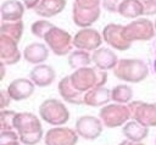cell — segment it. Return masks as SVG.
<instances>
[{
    "label": "cell",
    "mask_w": 156,
    "mask_h": 145,
    "mask_svg": "<svg viewBox=\"0 0 156 145\" xmlns=\"http://www.w3.org/2000/svg\"><path fill=\"white\" fill-rule=\"evenodd\" d=\"M13 128L24 145H35L43 138L40 119L30 112H17L13 118Z\"/></svg>",
    "instance_id": "6da1fadb"
},
{
    "label": "cell",
    "mask_w": 156,
    "mask_h": 145,
    "mask_svg": "<svg viewBox=\"0 0 156 145\" xmlns=\"http://www.w3.org/2000/svg\"><path fill=\"white\" fill-rule=\"evenodd\" d=\"M69 77L73 87L82 93H87L95 87H102L107 82L106 71L89 66L74 69V72Z\"/></svg>",
    "instance_id": "7a4b0ae2"
},
{
    "label": "cell",
    "mask_w": 156,
    "mask_h": 145,
    "mask_svg": "<svg viewBox=\"0 0 156 145\" xmlns=\"http://www.w3.org/2000/svg\"><path fill=\"white\" fill-rule=\"evenodd\" d=\"M113 74L117 79L128 83H139L149 76V67L140 58H122L113 68Z\"/></svg>",
    "instance_id": "3957f363"
},
{
    "label": "cell",
    "mask_w": 156,
    "mask_h": 145,
    "mask_svg": "<svg viewBox=\"0 0 156 145\" xmlns=\"http://www.w3.org/2000/svg\"><path fill=\"white\" fill-rule=\"evenodd\" d=\"M39 116L51 126H63L69 119V111L62 101L50 97L40 104Z\"/></svg>",
    "instance_id": "277c9868"
},
{
    "label": "cell",
    "mask_w": 156,
    "mask_h": 145,
    "mask_svg": "<svg viewBox=\"0 0 156 145\" xmlns=\"http://www.w3.org/2000/svg\"><path fill=\"white\" fill-rule=\"evenodd\" d=\"M99 117L102 121L104 126L107 128H116L126 124L130 117V111L126 104H110L101 107Z\"/></svg>",
    "instance_id": "5b68a950"
},
{
    "label": "cell",
    "mask_w": 156,
    "mask_h": 145,
    "mask_svg": "<svg viewBox=\"0 0 156 145\" xmlns=\"http://www.w3.org/2000/svg\"><path fill=\"white\" fill-rule=\"evenodd\" d=\"M48 48L57 56H65L71 52L73 46V38L68 32L56 26L51 27V29L46 33L44 38Z\"/></svg>",
    "instance_id": "8992f818"
},
{
    "label": "cell",
    "mask_w": 156,
    "mask_h": 145,
    "mask_svg": "<svg viewBox=\"0 0 156 145\" xmlns=\"http://www.w3.org/2000/svg\"><path fill=\"white\" fill-rule=\"evenodd\" d=\"M155 24L146 18L134 19L124 26L123 34L129 41H147L155 37Z\"/></svg>",
    "instance_id": "52a82bcc"
},
{
    "label": "cell",
    "mask_w": 156,
    "mask_h": 145,
    "mask_svg": "<svg viewBox=\"0 0 156 145\" xmlns=\"http://www.w3.org/2000/svg\"><path fill=\"white\" fill-rule=\"evenodd\" d=\"M130 117L134 121L146 126V127H156V102H144V101H130L128 104Z\"/></svg>",
    "instance_id": "ba28073f"
},
{
    "label": "cell",
    "mask_w": 156,
    "mask_h": 145,
    "mask_svg": "<svg viewBox=\"0 0 156 145\" xmlns=\"http://www.w3.org/2000/svg\"><path fill=\"white\" fill-rule=\"evenodd\" d=\"M102 121L95 116H80L76 121V132L85 140H95L102 133Z\"/></svg>",
    "instance_id": "9c48e42d"
},
{
    "label": "cell",
    "mask_w": 156,
    "mask_h": 145,
    "mask_svg": "<svg viewBox=\"0 0 156 145\" xmlns=\"http://www.w3.org/2000/svg\"><path fill=\"white\" fill-rule=\"evenodd\" d=\"M124 26L122 24H116V23H108L102 29V39L113 49L124 51L130 49L132 41L126 39L123 34Z\"/></svg>",
    "instance_id": "30bf717a"
},
{
    "label": "cell",
    "mask_w": 156,
    "mask_h": 145,
    "mask_svg": "<svg viewBox=\"0 0 156 145\" xmlns=\"http://www.w3.org/2000/svg\"><path fill=\"white\" fill-rule=\"evenodd\" d=\"M78 133L67 127H54L49 129L44 136L45 145H76Z\"/></svg>",
    "instance_id": "8fae6325"
},
{
    "label": "cell",
    "mask_w": 156,
    "mask_h": 145,
    "mask_svg": "<svg viewBox=\"0 0 156 145\" xmlns=\"http://www.w3.org/2000/svg\"><path fill=\"white\" fill-rule=\"evenodd\" d=\"M102 43V37L94 28H82L73 37V46L77 49L94 51L100 48Z\"/></svg>",
    "instance_id": "7c38bea8"
},
{
    "label": "cell",
    "mask_w": 156,
    "mask_h": 145,
    "mask_svg": "<svg viewBox=\"0 0 156 145\" xmlns=\"http://www.w3.org/2000/svg\"><path fill=\"white\" fill-rule=\"evenodd\" d=\"M100 13H101L100 7L84 9V7L78 6L77 4H73V9H72L73 22L76 26L80 28H88L91 24H94L99 19Z\"/></svg>",
    "instance_id": "4fadbf2b"
},
{
    "label": "cell",
    "mask_w": 156,
    "mask_h": 145,
    "mask_svg": "<svg viewBox=\"0 0 156 145\" xmlns=\"http://www.w3.org/2000/svg\"><path fill=\"white\" fill-rule=\"evenodd\" d=\"M0 58L5 65H15L21 60L18 43L10 37L0 34Z\"/></svg>",
    "instance_id": "5bb4252c"
},
{
    "label": "cell",
    "mask_w": 156,
    "mask_h": 145,
    "mask_svg": "<svg viewBox=\"0 0 156 145\" xmlns=\"http://www.w3.org/2000/svg\"><path fill=\"white\" fill-rule=\"evenodd\" d=\"M34 87H35V84L30 79L17 78V79H13L6 89L12 100L22 101V100L28 99L34 93Z\"/></svg>",
    "instance_id": "9a60e30c"
},
{
    "label": "cell",
    "mask_w": 156,
    "mask_h": 145,
    "mask_svg": "<svg viewBox=\"0 0 156 145\" xmlns=\"http://www.w3.org/2000/svg\"><path fill=\"white\" fill-rule=\"evenodd\" d=\"M55 78H56L55 69L51 66L44 63L35 65L29 73V79L39 88H44L52 84Z\"/></svg>",
    "instance_id": "2e32d148"
},
{
    "label": "cell",
    "mask_w": 156,
    "mask_h": 145,
    "mask_svg": "<svg viewBox=\"0 0 156 145\" xmlns=\"http://www.w3.org/2000/svg\"><path fill=\"white\" fill-rule=\"evenodd\" d=\"M58 93L61 95V97L72 105H82L84 104V93L79 91L78 89H76L71 82V77H63L60 82H58Z\"/></svg>",
    "instance_id": "e0dca14e"
},
{
    "label": "cell",
    "mask_w": 156,
    "mask_h": 145,
    "mask_svg": "<svg viewBox=\"0 0 156 145\" xmlns=\"http://www.w3.org/2000/svg\"><path fill=\"white\" fill-rule=\"evenodd\" d=\"M91 58H93V62L95 63V66L104 71L113 69L119 61L117 55L111 49H107V48H99V49L94 50Z\"/></svg>",
    "instance_id": "ac0fdd59"
},
{
    "label": "cell",
    "mask_w": 156,
    "mask_h": 145,
    "mask_svg": "<svg viewBox=\"0 0 156 145\" xmlns=\"http://www.w3.org/2000/svg\"><path fill=\"white\" fill-rule=\"evenodd\" d=\"M111 100V90L102 87H95L84 93V104L91 107H100L107 105Z\"/></svg>",
    "instance_id": "d6986e66"
},
{
    "label": "cell",
    "mask_w": 156,
    "mask_h": 145,
    "mask_svg": "<svg viewBox=\"0 0 156 145\" xmlns=\"http://www.w3.org/2000/svg\"><path fill=\"white\" fill-rule=\"evenodd\" d=\"M49 57V49L45 44L32 43L23 50V58L32 65H40Z\"/></svg>",
    "instance_id": "ffe728a7"
},
{
    "label": "cell",
    "mask_w": 156,
    "mask_h": 145,
    "mask_svg": "<svg viewBox=\"0 0 156 145\" xmlns=\"http://www.w3.org/2000/svg\"><path fill=\"white\" fill-rule=\"evenodd\" d=\"M24 5L18 0H6L1 5L0 15L2 21H20L24 13Z\"/></svg>",
    "instance_id": "44dd1931"
},
{
    "label": "cell",
    "mask_w": 156,
    "mask_h": 145,
    "mask_svg": "<svg viewBox=\"0 0 156 145\" xmlns=\"http://www.w3.org/2000/svg\"><path fill=\"white\" fill-rule=\"evenodd\" d=\"M66 0H40L39 5L34 10L35 13L44 18L54 17L61 13L66 7Z\"/></svg>",
    "instance_id": "7402d4cb"
},
{
    "label": "cell",
    "mask_w": 156,
    "mask_h": 145,
    "mask_svg": "<svg viewBox=\"0 0 156 145\" xmlns=\"http://www.w3.org/2000/svg\"><path fill=\"white\" fill-rule=\"evenodd\" d=\"M122 133L126 136V139H129L133 141H143L149 134V127L133 119L123 124Z\"/></svg>",
    "instance_id": "603a6c76"
},
{
    "label": "cell",
    "mask_w": 156,
    "mask_h": 145,
    "mask_svg": "<svg viewBox=\"0 0 156 145\" xmlns=\"http://www.w3.org/2000/svg\"><path fill=\"white\" fill-rule=\"evenodd\" d=\"M118 13L126 18H136L143 16V5L140 0H123L119 5Z\"/></svg>",
    "instance_id": "cb8c5ba5"
},
{
    "label": "cell",
    "mask_w": 156,
    "mask_h": 145,
    "mask_svg": "<svg viewBox=\"0 0 156 145\" xmlns=\"http://www.w3.org/2000/svg\"><path fill=\"white\" fill-rule=\"evenodd\" d=\"M67 62L71 68L78 69V68L89 66L93 62V58H91V55L87 50L77 49V50L69 52V55L67 57Z\"/></svg>",
    "instance_id": "d4e9b609"
},
{
    "label": "cell",
    "mask_w": 156,
    "mask_h": 145,
    "mask_svg": "<svg viewBox=\"0 0 156 145\" xmlns=\"http://www.w3.org/2000/svg\"><path fill=\"white\" fill-rule=\"evenodd\" d=\"M0 34L10 37L11 39L20 43V40L22 38V34H23V22H22V19L11 21V22L2 21L1 27H0Z\"/></svg>",
    "instance_id": "484cf974"
},
{
    "label": "cell",
    "mask_w": 156,
    "mask_h": 145,
    "mask_svg": "<svg viewBox=\"0 0 156 145\" xmlns=\"http://www.w3.org/2000/svg\"><path fill=\"white\" fill-rule=\"evenodd\" d=\"M133 89L127 84H118L111 89V100L117 104H128L132 101Z\"/></svg>",
    "instance_id": "4316f807"
},
{
    "label": "cell",
    "mask_w": 156,
    "mask_h": 145,
    "mask_svg": "<svg viewBox=\"0 0 156 145\" xmlns=\"http://www.w3.org/2000/svg\"><path fill=\"white\" fill-rule=\"evenodd\" d=\"M51 27H54V24L46 19H38L35 22L32 23L30 26V32L34 37L37 38H40V39H44L46 33L51 29Z\"/></svg>",
    "instance_id": "83f0119b"
},
{
    "label": "cell",
    "mask_w": 156,
    "mask_h": 145,
    "mask_svg": "<svg viewBox=\"0 0 156 145\" xmlns=\"http://www.w3.org/2000/svg\"><path fill=\"white\" fill-rule=\"evenodd\" d=\"M17 112L12 110H6L2 108L0 112V129L1 130H10L15 129L13 128V118Z\"/></svg>",
    "instance_id": "f1b7e54d"
},
{
    "label": "cell",
    "mask_w": 156,
    "mask_h": 145,
    "mask_svg": "<svg viewBox=\"0 0 156 145\" xmlns=\"http://www.w3.org/2000/svg\"><path fill=\"white\" fill-rule=\"evenodd\" d=\"M122 1L123 0H101V4L107 12L115 13V12H118V9Z\"/></svg>",
    "instance_id": "f546056e"
},
{
    "label": "cell",
    "mask_w": 156,
    "mask_h": 145,
    "mask_svg": "<svg viewBox=\"0 0 156 145\" xmlns=\"http://www.w3.org/2000/svg\"><path fill=\"white\" fill-rule=\"evenodd\" d=\"M0 140H1V144H2V143L13 141V140H20V135H18V133H17L15 129H10V130H1Z\"/></svg>",
    "instance_id": "4dcf8cb0"
},
{
    "label": "cell",
    "mask_w": 156,
    "mask_h": 145,
    "mask_svg": "<svg viewBox=\"0 0 156 145\" xmlns=\"http://www.w3.org/2000/svg\"><path fill=\"white\" fill-rule=\"evenodd\" d=\"M143 5V12L145 16L156 15V2L152 0H140Z\"/></svg>",
    "instance_id": "1f68e13d"
},
{
    "label": "cell",
    "mask_w": 156,
    "mask_h": 145,
    "mask_svg": "<svg viewBox=\"0 0 156 145\" xmlns=\"http://www.w3.org/2000/svg\"><path fill=\"white\" fill-rule=\"evenodd\" d=\"M101 0H74V4H77L80 7L84 9H95L100 7Z\"/></svg>",
    "instance_id": "d6a6232c"
},
{
    "label": "cell",
    "mask_w": 156,
    "mask_h": 145,
    "mask_svg": "<svg viewBox=\"0 0 156 145\" xmlns=\"http://www.w3.org/2000/svg\"><path fill=\"white\" fill-rule=\"evenodd\" d=\"M11 100L12 99H11L7 89H1V91H0V106H1V110L2 108H6L10 105Z\"/></svg>",
    "instance_id": "836d02e7"
},
{
    "label": "cell",
    "mask_w": 156,
    "mask_h": 145,
    "mask_svg": "<svg viewBox=\"0 0 156 145\" xmlns=\"http://www.w3.org/2000/svg\"><path fill=\"white\" fill-rule=\"evenodd\" d=\"M22 2L26 6V9H28V10H35L37 6L39 5L40 0H22Z\"/></svg>",
    "instance_id": "e575fe53"
},
{
    "label": "cell",
    "mask_w": 156,
    "mask_h": 145,
    "mask_svg": "<svg viewBox=\"0 0 156 145\" xmlns=\"http://www.w3.org/2000/svg\"><path fill=\"white\" fill-rule=\"evenodd\" d=\"M118 145H144L141 141H133V140H129V139H126L123 141H121Z\"/></svg>",
    "instance_id": "d590c367"
},
{
    "label": "cell",
    "mask_w": 156,
    "mask_h": 145,
    "mask_svg": "<svg viewBox=\"0 0 156 145\" xmlns=\"http://www.w3.org/2000/svg\"><path fill=\"white\" fill-rule=\"evenodd\" d=\"M5 66H6V65H5L4 62H1V63H0V69H1L0 79H1V80H2V79H4V77H5Z\"/></svg>",
    "instance_id": "8d00e7d4"
},
{
    "label": "cell",
    "mask_w": 156,
    "mask_h": 145,
    "mask_svg": "<svg viewBox=\"0 0 156 145\" xmlns=\"http://www.w3.org/2000/svg\"><path fill=\"white\" fill-rule=\"evenodd\" d=\"M1 145H21V141L13 140V141H9V143H2Z\"/></svg>",
    "instance_id": "74e56055"
},
{
    "label": "cell",
    "mask_w": 156,
    "mask_h": 145,
    "mask_svg": "<svg viewBox=\"0 0 156 145\" xmlns=\"http://www.w3.org/2000/svg\"><path fill=\"white\" fill-rule=\"evenodd\" d=\"M154 71H155V73H156V60L154 61Z\"/></svg>",
    "instance_id": "f35d334b"
},
{
    "label": "cell",
    "mask_w": 156,
    "mask_h": 145,
    "mask_svg": "<svg viewBox=\"0 0 156 145\" xmlns=\"http://www.w3.org/2000/svg\"><path fill=\"white\" fill-rule=\"evenodd\" d=\"M155 30H156V21H155Z\"/></svg>",
    "instance_id": "ab89813d"
},
{
    "label": "cell",
    "mask_w": 156,
    "mask_h": 145,
    "mask_svg": "<svg viewBox=\"0 0 156 145\" xmlns=\"http://www.w3.org/2000/svg\"><path fill=\"white\" fill-rule=\"evenodd\" d=\"M155 145H156V139H155Z\"/></svg>",
    "instance_id": "60d3db41"
},
{
    "label": "cell",
    "mask_w": 156,
    "mask_h": 145,
    "mask_svg": "<svg viewBox=\"0 0 156 145\" xmlns=\"http://www.w3.org/2000/svg\"><path fill=\"white\" fill-rule=\"evenodd\" d=\"M152 1H155V2H156V0H152Z\"/></svg>",
    "instance_id": "b9f144b4"
}]
</instances>
